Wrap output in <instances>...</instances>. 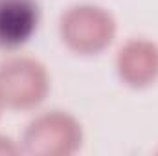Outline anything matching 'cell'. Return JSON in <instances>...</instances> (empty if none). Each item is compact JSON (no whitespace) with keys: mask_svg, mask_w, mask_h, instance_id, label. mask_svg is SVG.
<instances>
[{"mask_svg":"<svg viewBox=\"0 0 158 156\" xmlns=\"http://www.w3.org/2000/svg\"><path fill=\"white\" fill-rule=\"evenodd\" d=\"M63 42L81 55H94L103 51L114 39L116 22L112 15L90 4H81L66 9L59 22Z\"/></svg>","mask_w":158,"mask_h":156,"instance_id":"obj_1","label":"cell"},{"mask_svg":"<svg viewBox=\"0 0 158 156\" xmlns=\"http://www.w3.org/2000/svg\"><path fill=\"white\" fill-rule=\"evenodd\" d=\"M83 130L74 116L63 110L44 112L31 119L22 134V151L37 156H66L79 151Z\"/></svg>","mask_w":158,"mask_h":156,"instance_id":"obj_2","label":"cell"},{"mask_svg":"<svg viewBox=\"0 0 158 156\" xmlns=\"http://www.w3.org/2000/svg\"><path fill=\"white\" fill-rule=\"evenodd\" d=\"M50 90L46 68L31 57H11L0 64V96L11 109H33Z\"/></svg>","mask_w":158,"mask_h":156,"instance_id":"obj_3","label":"cell"},{"mask_svg":"<svg viewBox=\"0 0 158 156\" xmlns=\"http://www.w3.org/2000/svg\"><path fill=\"white\" fill-rule=\"evenodd\" d=\"M116 68L121 81L129 86L142 88L158 77V46L147 39L127 40L118 51Z\"/></svg>","mask_w":158,"mask_h":156,"instance_id":"obj_4","label":"cell"},{"mask_svg":"<svg viewBox=\"0 0 158 156\" xmlns=\"http://www.w3.org/2000/svg\"><path fill=\"white\" fill-rule=\"evenodd\" d=\"M39 17L37 0H0V48L26 44L37 31Z\"/></svg>","mask_w":158,"mask_h":156,"instance_id":"obj_5","label":"cell"},{"mask_svg":"<svg viewBox=\"0 0 158 156\" xmlns=\"http://www.w3.org/2000/svg\"><path fill=\"white\" fill-rule=\"evenodd\" d=\"M20 151H22V147L15 145L13 140H9L6 136H0V154H17Z\"/></svg>","mask_w":158,"mask_h":156,"instance_id":"obj_6","label":"cell"},{"mask_svg":"<svg viewBox=\"0 0 158 156\" xmlns=\"http://www.w3.org/2000/svg\"><path fill=\"white\" fill-rule=\"evenodd\" d=\"M2 107H4V101H2V96H0V114H2Z\"/></svg>","mask_w":158,"mask_h":156,"instance_id":"obj_7","label":"cell"}]
</instances>
